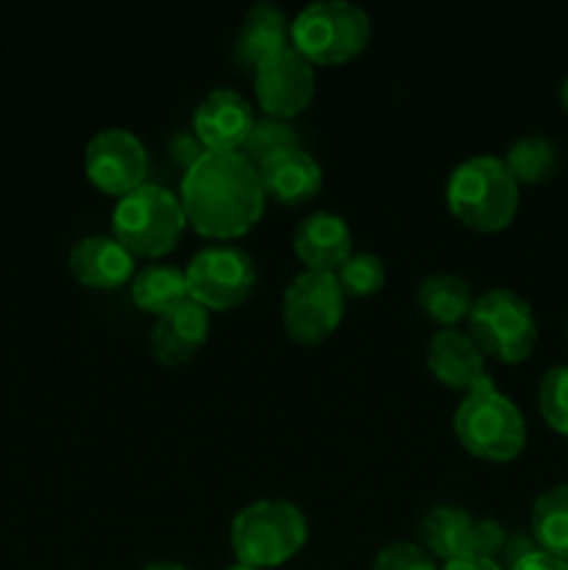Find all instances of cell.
Instances as JSON below:
<instances>
[{"label":"cell","mask_w":568,"mask_h":570,"mask_svg":"<svg viewBox=\"0 0 568 570\" xmlns=\"http://www.w3.org/2000/svg\"><path fill=\"white\" fill-rule=\"evenodd\" d=\"M265 195H273L282 204H304L321 189L323 170L315 156L304 148H287L267 156L256 165Z\"/></svg>","instance_id":"17"},{"label":"cell","mask_w":568,"mask_h":570,"mask_svg":"<svg viewBox=\"0 0 568 570\" xmlns=\"http://www.w3.org/2000/svg\"><path fill=\"white\" fill-rule=\"evenodd\" d=\"M507 170L512 173L518 184H543L551 176H557L562 165L560 148L543 134H523L512 139L507 154L501 156Z\"/></svg>","instance_id":"23"},{"label":"cell","mask_w":568,"mask_h":570,"mask_svg":"<svg viewBox=\"0 0 568 570\" xmlns=\"http://www.w3.org/2000/svg\"><path fill=\"white\" fill-rule=\"evenodd\" d=\"M529 534L540 551L568 562V484L546 488L535 499Z\"/></svg>","instance_id":"22"},{"label":"cell","mask_w":568,"mask_h":570,"mask_svg":"<svg viewBox=\"0 0 568 570\" xmlns=\"http://www.w3.org/2000/svg\"><path fill=\"white\" fill-rule=\"evenodd\" d=\"M507 529L501 527L493 518H477L473 521V534H471V554L484 557V560L499 562L501 549H505Z\"/></svg>","instance_id":"28"},{"label":"cell","mask_w":568,"mask_h":570,"mask_svg":"<svg viewBox=\"0 0 568 570\" xmlns=\"http://www.w3.org/2000/svg\"><path fill=\"white\" fill-rule=\"evenodd\" d=\"M187 226L182 198L165 184L145 181L120 195L111 212V237L126 245L134 256H165L176 248Z\"/></svg>","instance_id":"4"},{"label":"cell","mask_w":568,"mask_h":570,"mask_svg":"<svg viewBox=\"0 0 568 570\" xmlns=\"http://www.w3.org/2000/svg\"><path fill=\"white\" fill-rule=\"evenodd\" d=\"M440 570H505L499 566L496 560H484V557H460V560H451V562H443V568Z\"/></svg>","instance_id":"32"},{"label":"cell","mask_w":568,"mask_h":570,"mask_svg":"<svg viewBox=\"0 0 568 570\" xmlns=\"http://www.w3.org/2000/svg\"><path fill=\"white\" fill-rule=\"evenodd\" d=\"M538 406L543 421L568 438V365H555L538 384Z\"/></svg>","instance_id":"26"},{"label":"cell","mask_w":568,"mask_h":570,"mask_svg":"<svg viewBox=\"0 0 568 570\" xmlns=\"http://www.w3.org/2000/svg\"><path fill=\"white\" fill-rule=\"evenodd\" d=\"M254 92L267 117L290 120L304 111L315 95V67L304 53L287 45L254 67Z\"/></svg>","instance_id":"11"},{"label":"cell","mask_w":568,"mask_h":570,"mask_svg":"<svg viewBox=\"0 0 568 570\" xmlns=\"http://www.w3.org/2000/svg\"><path fill=\"white\" fill-rule=\"evenodd\" d=\"M209 337V309L193 298L156 317L150 328V348L165 365H182Z\"/></svg>","instance_id":"16"},{"label":"cell","mask_w":568,"mask_h":570,"mask_svg":"<svg viewBox=\"0 0 568 570\" xmlns=\"http://www.w3.org/2000/svg\"><path fill=\"white\" fill-rule=\"evenodd\" d=\"M226 570H262V568H254V566H248V562H234V566H228Z\"/></svg>","instance_id":"35"},{"label":"cell","mask_w":568,"mask_h":570,"mask_svg":"<svg viewBox=\"0 0 568 570\" xmlns=\"http://www.w3.org/2000/svg\"><path fill=\"white\" fill-rule=\"evenodd\" d=\"M310 538L301 507L284 499H262L243 507L232 521V549L237 562L276 568L298 554Z\"/></svg>","instance_id":"5"},{"label":"cell","mask_w":568,"mask_h":570,"mask_svg":"<svg viewBox=\"0 0 568 570\" xmlns=\"http://www.w3.org/2000/svg\"><path fill=\"white\" fill-rule=\"evenodd\" d=\"M337 276L340 289L345 295H356V298H365L382 289L388 271H384L382 256H376L373 250H354L343 265L334 271Z\"/></svg>","instance_id":"25"},{"label":"cell","mask_w":568,"mask_h":570,"mask_svg":"<svg viewBox=\"0 0 568 570\" xmlns=\"http://www.w3.org/2000/svg\"><path fill=\"white\" fill-rule=\"evenodd\" d=\"M167 154H170V159H176L178 165H184V170H187L189 165H195V161L206 154V145L200 142L195 131H176L170 139H167Z\"/></svg>","instance_id":"29"},{"label":"cell","mask_w":568,"mask_h":570,"mask_svg":"<svg viewBox=\"0 0 568 570\" xmlns=\"http://www.w3.org/2000/svg\"><path fill=\"white\" fill-rule=\"evenodd\" d=\"M507 570H568V562L560 560V557H551L546 551L535 549L529 551L527 557H521L518 562H512Z\"/></svg>","instance_id":"31"},{"label":"cell","mask_w":568,"mask_h":570,"mask_svg":"<svg viewBox=\"0 0 568 570\" xmlns=\"http://www.w3.org/2000/svg\"><path fill=\"white\" fill-rule=\"evenodd\" d=\"M371 17L351 0H315L290 22V45L312 65H343L362 53Z\"/></svg>","instance_id":"6"},{"label":"cell","mask_w":568,"mask_h":570,"mask_svg":"<svg viewBox=\"0 0 568 570\" xmlns=\"http://www.w3.org/2000/svg\"><path fill=\"white\" fill-rule=\"evenodd\" d=\"M131 298L139 309L150 315H165L176 309L178 304L189 301L187 273L184 267L170 265V262H150L139 267L131 278Z\"/></svg>","instance_id":"20"},{"label":"cell","mask_w":568,"mask_h":570,"mask_svg":"<svg viewBox=\"0 0 568 570\" xmlns=\"http://www.w3.org/2000/svg\"><path fill=\"white\" fill-rule=\"evenodd\" d=\"M178 198L195 232L232 239L259 223L267 195L259 170L243 150H206L184 170Z\"/></svg>","instance_id":"1"},{"label":"cell","mask_w":568,"mask_h":570,"mask_svg":"<svg viewBox=\"0 0 568 570\" xmlns=\"http://www.w3.org/2000/svg\"><path fill=\"white\" fill-rule=\"evenodd\" d=\"M293 245L306 271H337L351 254H354V234H351L345 217L334 212L317 209L310 212L295 226Z\"/></svg>","instance_id":"14"},{"label":"cell","mask_w":568,"mask_h":570,"mask_svg":"<svg viewBox=\"0 0 568 570\" xmlns=\"http://www.w3.org/2000/svg\"><path fill=\"white\" fill-rule=\"evenodd\" d=\"M189 298L206 309H232L243 304L256 284V265L239 245H206L184 267Z\"/></svg>","instance_id":"8"},{"label":"cell","mask_w":568,"mask_h":570,"mask_svg":"<svg viewBox=\"0 0 568 570\" xmlns=\"http://www.w3.org/2000/svg\"><path fill=\"white\" fill-rule=\"evenodd\" d=\"M477 518L457 504H434L423 512L418 532H421L423 546L432 557L443 562L460 560L471 554V534Z\"/></svg>","instance_id":"19"},{"label":"cell","mask_w":568,"mask_h":570,"mask_svg":"<svg viewBox=\"0 0 568 570\" xmlns=\"http://www.w3.org/2000/svg\"><path fill=\"white\" fill-rule=\"evenodd\" d=\"M371 570H440L434 557L429 554L423 546L410 543V540H399V543H388L376 557H373Z\"/></svg>","instance_id":"27"},{"label":"cell","mask_w":568,"mask_h":570,"mask_svg":"<svg viewBox=\"0 0 568 570\" xmlns=\"http://www.w3.org/2000/svg\"><path fill=\"white\" fill-rule=\"evenodd\" d=\"M67 265L84 287L92 289L123 287L137 273L134 254L111 234H89V237L78 239L70 248Z\"/></svg>","instance_id":"13"},{"label":"cell","mask_w":568,"mask_h":570,"mask_svg":"<svg viewBox=\"0 0 568 570\" xmlns=\"http://www.w3.org/2000/svg\"><path fill=\"white\" fill-rule=\"evenodd\" d=\"M535 549H538V543H535L532 534L529 532H507L505 549H501V554H499V566L507 570L512 562H518L521 557H527L529 551H535Z\"/></svg>","instance_id":"30"},{"label":"cell","mask_w":568,"mask_h":570,"mask_svg":"<svg viewBox=\"0 0 568 570\" xmlns=\"http://www.w3.org/2000/svg\"><path fill=\"white\" fill-rule=\"evenodd\" d=\"M84 170L104 193L126 195L148 178V150L128 128H100L84 148Z\"/></svg>","instance_id":"10"},{"label":"cell","mask_w":568,"mask_h":570,"mask_svg":"<svg viewBox=\"0 0 568 570\" xmlns=\"http://www.w3.org/2000/svg\"><path fill=\"white\" fill-rule=\"evenodd\" d=\"M290 45V17L287 11L271 0H259L243 14V22L237 28V59L254 70L273 53L284 50Z\"/></svg>","instance_id":"18"},{"label":"cell","mask_w":568,"mask_h":570,"mask_svg":"<svg viewBox=\"0 0 568 570\" xmlns=\"http://www.w3.org/2000/svg\"><path fill=\"white\" fill-rule=\"evenodd\" d=\"M429 371L443 384L454 390H477L479 384L490 382L484 371V354L473 343L471 334H462L460 328H438L427 345Z\"/></svg>","instance_id":"15"},{"label":"cell","mask_w":568,"mask_h":570,"mask_svg":"<svg viewBox=\"0 0 568 570\" xmlns=\"http://www.w3.org/2000/svg\"><path fill=\"white\" fill-rule=\"evenodd\" d=\"M415 301L418 309L429 321L451 328L457 321L468 317V312L473 306V293L468 278L457 276V273H429L418 284Z\"/></svg>","instance_id":"21"},{"label":"cell","mask_w":568,"mask_h":570,"mask_svg":"<svg viewBox=\"0 0 568 570\" xmlns=\"http://www.w3.org/2000/svg\"><path fill=\"white\" fill-rule=\"evenodd\" d=\"M518 181L505 159L493 154L468 156L451 170L445 200L454 217L477 232H501L518 212Z\"/></svg>","instance_id":"2"},{"label":"cell","mask_w":568,"mask_h":570,"mask_svg":"<svg viewBox=\"0 0 568 570\" xmlns=\"http://www.w3.org/2000/svg\"><path fill=\"white\" fill-rule=\"evenodd\" d=\"M287 148H301V134L298 128L293 126L290 120H278V117H262L251 126L248 137L243 142V154L248 156L254 165L265 161L267 156L278 154V150Z\"/></svg>","instance_id":"24"},{"label":"cell","mask_w":568,"mask_h":570,"mask_svg":"<svg viewBox=\"0 0 568 570\" xmlns=\"http://www.w3.org/2000/svg\"><path fill=\"white\" fill-rule=\"evenodd\" d=\"M256 122L254 106L232 87H215L195 106L193 131L206 150H239Z\"/></svg>","instance_id":"12"},{"label":"cell","mask_w":568,"mask_h":570,"mask_svg":"<svg viewBox=\"0 0 568 570\" xmlns=\"http://www.w3.org/2000/svg\"><path fill=\"white\" fill-rule=\"evenodd\" d=\"M468 334L479 351L493 360L523 362L538 343V317L523 295L516 289L493 287L473 298L468 312Z\"/></svg>","instance_id":"7"},{"label":"cell","mask_w":568,"mask_h":570,"mask_svg":"<svg viewBox=\"0 0 568 570\" xmlns=\"http://www.w3.org/2000/svg\"><path fill=\"white\" fill-rule=\"evenodd\" d=\"M143 570H189L182 562H170V560H159V562H148Z\"/></svg>","instance_id":"33"},{"label":"cell","mask_w":568,"mask_h":570,"mask_svg":"<svg viewBox=\"0 0 568 570\" xmlns=\"http://www.w3.org/2000/svg\"><path fill=\"white\" fill-rule=\"evenodd\" d=\"M560 104H562V109H566V115H568V76L562 78V83H560Z\"/></svg>","instance_id":"34"},{"label":"cell","mask_w":568,"mask_h":570,"mask_svg":"<svg viewBox=\"0 0 568 570\" xmlns=\"http://www.w3.org/2000/svg\"><path fill=\"white\" fill-rule=\"evenodd\" d=\"M454 434L473 456L510 462L527 445V421L516 401L496 390L490 379L457 404Z\"/></svg>","instance_id":"3"},{"label":"cell","mask_w":568,"mask_h":570,"mask_svg":"<svg viewBox=\"0 0 568 570\" xmlns=\"http://www.w3.org/2000/svg\"><path fill=\"white\" fill-rule=\"evenodd\" d=\"M345 293L332 271H301L284 289L282 321L298 343H321L343 321Z\"/></svg>","instance_id":"9"}]
</instances>
